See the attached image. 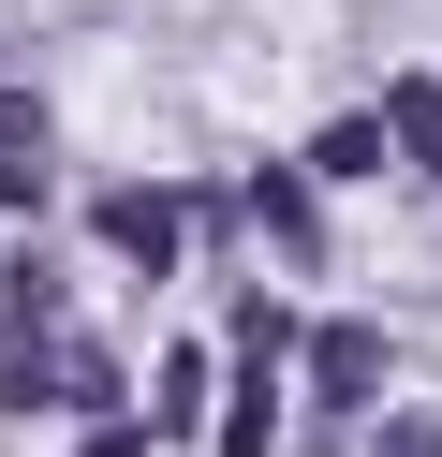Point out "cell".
Here are the masks:
<instances>
[{"label":"cell","instance_id":"obj_1","mask_svg":"<svg viewBox=\"0 0 442 457\" xmlns=\"http://www.w3.org/2000/svg\"><path fill=\"white\" fill-rule=\"evenodd\" d=\"M310 384H324V413H354V398L383 384V339H369V325H324V339H310Z\"/></svg>","mask_w":442,"mask_h":457},{"label":"cell","instance_id":"obj_2","mask_svg":"<svg viewBox=\"0 0 442 457\" xmlns=\"http://www.w3.org/2000/svg\"><path fill=\"white\" fill-rule=\"evenodd\" d=\"M104 237L133 251V266H163V251H177V207H163V192H104Z\"/></svg>","mask_w":442,"mask_h":457},{"label":"cell","instance_id":"obj_3","mask_svg":"<svg viewBox=\"0 0 442 457\" xmlns=\"http://www.w3.org/2000/svg\"><path fill=\"white\" fill-rule=\"evenodd\" d=\"M310 162H324V178H369V162H383V119H339V133H324Z\"/></svg>","mask_w":442,"mask_h":457},{"label":"cell","instance_id":"obj_4","mask_svg":"<svg viewBox=\"0 0 442 457\" xmlns=\"http://www.w3.org/2000/svg\"><path fill=\"white\" fill-rule=\"evenodd\" d=\"M398 148H413V162H442V89H398Z\"/></svg>","mask_w":442,"mask_h":457},{"label":"cell","instance_id":"obj_5","mask_svg":"<svg viewBox=\"0 0 442 457\" xmlns=\"http://www.w3.org/2000/svg\"><path fill=\"white\" fill-rule=\"evenodd\" d=\"M383 457H442V413H398V428H383Z\"/></svg>","mask_w":442,"mask_h":457}]
</instances>
